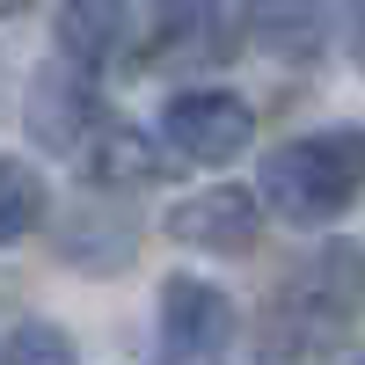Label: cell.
<instances>
[{
  "instance_id": "cell-6",
  "label": "cell",
  "mask_w": 365,
  "mask_h": 365,
  "mask_svg": "<svg viewBox=\"0 0 365 365\" xmlns=\"http://www.w3.org/2000/svg\"><path fill=\"white\" fill-rule=\"evenodd\" d=\"M322 22H329V0H249V8H241L249 44L263 58H285V66L322 58Z\"/></svg>"
},
{
  "instance_id": "cell-4",
  "label": "cell",
  "mask_w": 365,
  "mask_h": 365,
  "mask_svg": "<svg viewBox=\"0 0 365 365\" xmlns=\"http://www.w3.org/2000/svg\"><path fill=\"white\" fill-rule=\"evenodd\" d=\"M256 234H263V205H256V190H241V182H212V190L168 205V241H182V249L249 256Z\"/></svg>"
},
{
  "instance_id": "cell-5",
  "label": "cell",
  "mask_w": 365,
  "mask_h": 365,
  "mask_svg": "<svg viewBox=\"0 0 365 365\" xmlns=\"http://www.w3.org/2000/svg\"><path fill=\"white\" fill-rule=\"evenodd\" d=\"M220 58V8L212 0H154L139 37V66L146 73H182V66H212Z\"/></svg>"
},
{
  "instance_id": "cell-8",
  "label": "cell",
  "mask_w": 365,
  "mask_h": 365,
  "mask_svg": "<svg viewBox=\"0 0 365 365\" xmlns=\"http://www.w3.org/2000/svg\"><path fill=\"white\" fill-rule=\"evenodd\" d=\"M81 161H88V175L96 182H161L168 175V154L146 132H132V125H117V117H103L96 132H88V146H81Z\"/></svg>"
},
{
  "instance_id": "cell-2",
  "label": "cell",
  "mask_w": 365,
  "mask_h": 365,
  "mask_svg": "<svg viewBox=\"0 0 365 365\" xmlns=\"http://www.w3.org/2000/svg\"><path fill=\"white\" fill-rule=\"evenodd\" d=\"M161 139L175 161L190 168H227L234 154H249L256 139V110L234 96V88H182L161 110Z\"/></svg>"
},
{
  "instance_id": "cell-9",
  "label": "cell",
  "mask_w": 365,
  "mask_h": 365,
  "mask_svg": "<svg viewBox=\"0 0 365 365\" xmlns=\"http://www.w3.org/2000/svg\"><path fill=\"white\" fill-rule=\"evenodd\" d=\"M51 212V182L37 161H22V154H0V249L8 241H22L29 227H37Z\"/></svg>"
},
{
  "instance_id": "cell-10",
  "label": "cell",
  "mask_w": 365,
  "mask_h": 365,
  "mask_svg": "<svg viewBox=\"0 0 365 365\" xmlns=\"http://www.w3.org/2000/svg\"><path fill=\"white\" fill-rule=\"evenodd\" d=\"M0 365H73V344L51 322H15L0 336Z\"/></svg>"
},
{
  "instance_id": "cell-11",
  "label": "cell",
  "mask_w": 365,
  "mask_h": 365,
  "mask_svg": "<svg viewBox=\"0 0 365 365\" xmlns=\"http://www.w3.org/2000/svg\"><path fill=\"white\" fill-rule=\"evenodd\" d=\"M29 8V0H0V22H8V15H22Z\"/></svg>"
},
{
  "instance_id": "cell-7",
  "label": "cell",
  "mask_w": 365,
  "mask_h": 365,
  "mask_svg": "<svg viewBox=\"0 0 365 365\" xmlns=\"http://www.w3.org/2000/svg\"><path fill=\"white\" fill-rule=\"evenodd\" d=\"M132 29V8L125 0H58V58L73 73H96L103 58L125 44Z\"/></svg>"
},
{
  "instance_id": "cell-3",
  "label": "cell",
  "mask_w": 365,
  "mask_h": 365,
  "mask_svg": "<svg viewBox=\"0 0 365 365\" xmlns=\"http://www.w3.org/2000/svg\"><path fill=\"white\" fill-rule=\"evenodd\" d=\"M234 344V299L205 278L161 285V365H227Z\"/></svg>"
},
{
  "instance_id": "cell-1",
  "label": "cell",
  "mask_w": 365,
  "mask_h": 365,
  "mask_svg": "<svg viewBox=\"0 0 365 365\" xmlns=\"http://www.w3.org/2000/svg\"><path fill=\"white\" fill-rule=\"evenodd\" d=\"M358 197V132H307L285 139L256 168V205L292 227H329Z\"/></svg>"
}]
</instances>
